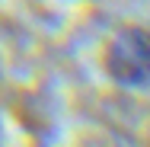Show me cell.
I'll return each instance as SVG.
<instances>
[{"label": "cell", "mask_w": 150, "mask_h": 147, "mask_svg": "<svg viewBox=\"0 0 150 147\" xmlns=\"http://www.w3.org/2000/svg\"><path fill=\"white\" fill-rule=\"evenodd\" d=\"M102 70L125 89L150 87V29L121 26L102 48Z\"/></svg>", "instance_id": "1"}]
</instances>
